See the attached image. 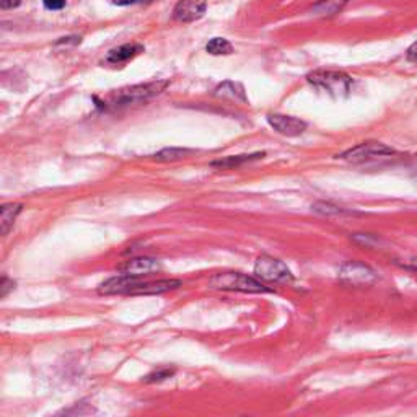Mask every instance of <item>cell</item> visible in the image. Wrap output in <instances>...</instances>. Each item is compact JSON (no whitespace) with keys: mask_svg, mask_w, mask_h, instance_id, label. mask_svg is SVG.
<instances>
[{"mask_svg":"<svg viewBox=\"0 0 417 417\" xmlns=\"http://www.w3.org/2000/svg\"><path fill=\"white\" fill-rule=\"evenodd\" d=\"M168 86L167 80L150 82V84H140L132 86H124V89L116 90L113 93L108 95L106 101L114 108H121V106H130V105H142L147 103L155 96L163 93L165 89Z\"/></svg>","mask_w":417,"mask_h":417,"instance_id":"cell-1","label":"cell"},{"mask_svg":"<svg viewBox=\"0 0 417 417\" xmlns=\"http://www.w3.org/2000/svg\"><path fill=\"white\" fill-rule=\"evenodd\" d=\"M211 287L219 290H230V292H245V294H268L273 292L269 287L261 282L259 279L250 278L241 273H219L208 280Z\"/></svg>","mask_w":417,"mask_h":417,"instance_id":"cell-2","label":"cell"},{"mask_svg":"<svg viewBox=\"0 0 417 417\" xmlns=\"http://www.w3.org/2000/svg\"><path fill=\"white\" fill-rule=\"evenodd\" d=\"M307 79L310 84L326 91L328 95L334 96V98H344L352 89V79L344 72L314 70L307 75Z\"/></svg>","mask_w":417,"mask_h":417,"instance_id":"cell-3","label":"cell"},{"mask_svg":"<svg viewBox=\"0 0 417 417\" xmlns=\"http://www.w3.org/2000/svg\"><path fill=\"white\" fill-rule=\"evenodd\" d=\"M255 275L256 279L264 280V282H289V280L294 279L287 264H284L280 259H275L268 255L259 256L256 259Z\"/></svg>","mask_w":417,"mask_h":417,"instance_id":"cell-4","label":"cell"},{"mask_svg":"<svg viewBox=\"0 0 417 417\" xmlns=\"http://www.w3.org/2000/svg\"><path fill=\"white\" fill-rule=\"evenodd\" d=\"M395 150L391 147H386L385 144L380 142H365L357 145V147L349 149L347 152H344L339 155V158L347 160V162L352 163H358V162H365V160L375 158V157H385V155H393Z\"/></svg>","mask_w":417,"mask_h":417,"instance_id":"cell-5","label":"cell"},{"mask_svg":"<svg viewBox=\"0 0 417 417\" xmlns=\"http://www.w3.org/2000/svg\"><path fill=\"white\" fill-rule=\"evenodd\" d=\"M339 278H341L344 282L352 284V285H363L370 284L377 279L375 271L368 268L367 264L357 263V261H351V263H346L339 269Z\"/></svg>","mask_w":417,"mask_h":417,"instance_id":"cell-6","label":"cell"},{"mask_svg":"<svg viewBox=\"0 0 417 417\" xmlns=\"http://www.w3.org/2000/svg\"><path fill=\"white\" fill-rule=\"evenodd\" d=\"M207 0H179L173 8V18L179 23H192L204 17Z\"/></svg>","mask_w":417,"mask_h":417,"instance_id":"cell-7","label":"cell"},{"mask_svg":"<svg viewBox=\"0 0 417 417\" xmlns=\"http://www.w3.org/2000/svg\"><path fill=\"white\" fill-rule=\"evenodd\" d=\"M268 123L274 130L279 134L287 135V137H297L302 135L307 130V123L294 116H284V114H269Z\"/></svg>","mask_w":417,"mask_h":417,"instance_id":"cell-8","label":"cell"},{"mask_svg":"<svg viewBox=\"0 0 417 417\" xmlns=\"http://www.w3.org/2000/svg\"><path fill=\"white\" fill-rule=\"evenodd\" d=\"M181 285V280L176 279H163V280H144L140 279V282L130 290L129 295H158L168 290L178 289Z\"/></svg>","mask_w":417,"mask_h":417,"instance_id":"cell-9","label":"cell"},{"mask_svg":"<svg viewBox=\"0 0 417 417\" xmlns=\"http://www.w3.org/2000/svg\"><path fill=\"white\" fill-rule=\"evenodd\" d=\"M160 269V263L153 258H147V256H140V258L129 259L123 268H121V273L130 274V275H144L155 273V271Z\"/></svg>","mask_w":417,"mask_h":417,"instance_id":"cell-10","label":"cell"},{"mask_svg":"<svg viewBox=\"0 0 417 417\" xmlns=\"http://www.w3.org/2000/svg\"><path fill=\"white\" fill-rule=\"evenodd\" d=\"M140 52H144V46L142 45H123L116 50H111L106 56L105 62L111 66H121L129 62L130 59H134L135 56H139Z\"/></svg>","mask_w":417,"mask_h":417,"instance_id":"cell-11","label":"cell"},{"mask_svg":"<svg viewBox=\"0 0 417 417\" xmlns=\"http://www.w3.org/2000/svg\"><path fill=\"white\" fill-rule=\"evenodd\" d=\"M214 95L220 96V98L240 101V103H248V98H246L243 85L236 84V82H224V84H220L219 86H217Z\"/></svg>","mask_w":417,"mask_h":417,"instance_id":"cell-12","label":"cell"},{"mask_svg":"<svg viewBox=\"0 0 417 417\" xmlns=\"http://www.w3.org/2000/svg\"><path fill=\"white\" fill-rule=\"evenodd\" d=\"M23 206L22 204H6L0 211V227H2V235H7L12 225L15 224L17 217L20 215Z\"/></svg>","mask_w":417,"mask_h":417,"instance_id":"cell-13","label":"cell"},{"mask_svg":"<svg viewBox=\"0 0 417 417\" xmlns=\"http://www.w3.org/2000/svg\"><path fill=\"white\" fill-rule=\"evenodd\" d=\"M347 3V0H319L318 3H314L312 12L321 17H333L339 13Z\"/></svg>","mask_w":417,"mask_h":417,"instance_id":"cell-14","label":"cell"},{"mask_svg":"<svg viewBox=\"0 0 417 417\" xmlns=\"http://www.w3.org/2000/svg\"><path fill=\"white\" fill-rule=\"evenodd\" d=\"M264 153H255V155H236V157H227L224 160H217V162H212V167L215 168H236L240 165L246 162H251V160L263 158Z\"/></svg>","mask_w":417,"mask_h":417,"instance_id":"cell-15","label":"cell"},{"mask_svg":"<svg viewBox=\"0 0 417 417\" xmlns=\"http://www.w3.org/2000/svg\"><path fill=\"white\" fill-rule=\"evenodd\" d=\"M206 51L212 56H229L234 52V46L225 38H214L207 43Z\"/></svg>","mask_w":417,"mask_h":417,"instance_id":"cell-16","label":"cell"},{"mask_svg":"<svg viewBox=\"0 0 417 417\" xmlns=\"http://www.w3.org/2000/svg\"><path fill=\"white\" fill-rule=\"evenodd\" d=\"M191 153V150L186 149H163L162 152L155 153V158L162 160V162H174V160H181Z\"/></svg>","mask_w":417,"mask_h":417,"instance_id":"cell-17","label":"cell"},{"mask_svg":"<svg viewBox=\"0 0 417 417\" xmlns=\"http://www.w3.org/2000/svg\"><path fill=\"white\" fill-rule=\"evenodd\" d=\"M174 375V370L173 368H160V370H155L144 378L147 383H157V381H163L167 380V378L173 377Z\"/></svg>","mask_w":417,"mask_h":417,"instance_id":"cell-18","label":"cell"},{"mask_svg":"<svg viewBox=\"0 0 417 417\" xmlns=\"http://www.w3.org/2000/svg\"><path fill=\"white\" fill-rule=\"evenodd\" d=\"M313 211L314 212H319V214H324V215H339V214H346V211L341 207H334V206H329V204H324V202H318L313 206Z\"/></svg>","mask_w":417,"mask_h":417,"instance_id":"cell-19","label":"cell"},{"mask_svg":"<svg viewBox=\"0 0 417 417\" xmlns=\"http://www.w3.org/2000/svg\"><path fill=\"white\" fill-rule=\"evenodd\" d=\"M12 289H15V282L8 278H2V282H0V297H7V294L10 292Z\"/></svg>","mask_w":417,"mask_h":417,"instance_id":"cell-20","label":"cell"},{"mask_svg":"<svg viewBox=\"0 0 417 417\" xmlns=\"http://www.w3.org/2000/svg\"><path fill=\"white\" fill-rule=\"evenodd\" d=\"M47 10H62L66 7V0H43Z\"/></svg>","mask_w":417,"mask_h":417,"instance_id":"cell-21","label":"cell"},{"mask_svg":"<svg viewBox=\"0 0 417 417\" xmlns=\"http://www.w3.org/2000/svg\"><path fill=\"white\" fill-rule=\"evenodd\" d=\"M144 2H150V0H113L114 6H119V7L135 6V3H144Z\"/></svg>","mask_w":417,"mask_h":417,"instance_id":"cell-22","label":"cell"},{"mask_svg":"<svg viewBox=\"0 0 417 417\" xmlns=\"http://www.w3.org/2000/svg\"><path fill=\"white\" fill-rule=\"evenodd\" d=\"M80 38L77 36H72V38H61L59 41L56 43V46H61V45H80Z\"/></svg>","mask_w":417,"mask_h":417,"instance_id":"cell-23","label":"cell"},{"mask_svg":"<svg viewBox=\"0 0 417 417\" xmlns=\"http://www.w3.org/2000/svg\"><path fill=\"white\" fill-rule=\"evenodd\" d=\"M18 6H20V0H0V7H2L3 10H7V8L18 7Z\"/></svg>","mask_w":417,"mask_h":417,"instance_id":"cell-24","label":"cell"},{"mask_svg":"<svg viewBox=\"0 0 417 417\" xmlns=\"http://www.w3.org/2000/svg\"><path fill=\"white\" fill-rule=\"evenodd\" d=\"M407 59H409L411 62H417V41L412 45L409 50H407Z\"/></svg>","mask_w":417,"mask_h":417,"instance_id":"cell-25","label":"cell"}]
</instances>
